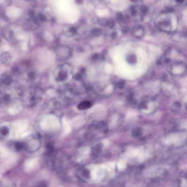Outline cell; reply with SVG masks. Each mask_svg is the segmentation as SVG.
<instances>
[{"label": "cell", "mask_w": 187, "mask_h": 187, "mask_svg": "<svg viewBox=\"0 0 187 187\" xmlns=\"http://www.w3.org/2000/svg\"><path fill=\"white\" fill-rule=\"evenodd\" d=\"M68 76V72L64 69L60 70L58 73L56 80L58 81H63L65 80Z\"/></svg>", "instance_id": "6da1fadb"}, {"label": "cell", "mask_w": 187, "mask_h": 187, "mask_svg": "<svg viewBox=\"0 0 187 187\" xmlns=\"http://www.w3.org/2000/svg\"><path fill=\"white\" fill-rule=\"evenodd\" d=\"M92 103L89 101H84L80 103L77 106V108L79 110H83L88 109L91 107Z\"/></svg>", "instance_id": "7a4b0ae2"}, {"label": "cell", "mask_w": 187, "mask_h": 187, "mask_svg": "<svg viewBox=\"0 0 187 187\" xmlns=\"http://www.w3.org/2000/svg\"><path fill=\"white\" fill-rule=\"evenodd\" d=\"M127 60L129 63L131 64H135L136 62V57L135 55L131 54L127 56Z\"/></svg>", "instance_id": "3957f363"}, {"label": "cell", "mask_w": 187, "mask_h": 187, "mask_svg": "<svg viewBox=\"0 0 187 187\" xmlns=\"http://www.w3.org/2000/svg\"><path fill=\"white\" fill-rule=\"evenodd\" d=\"M142 134V130L139 127L134 129L132 131V134L134 137H138L140 136Z\"/></svg>", "instance_id": "277c9868"}, {"label": "cell", "mask_w": 187, "mask_h": 187, "mask_svg": "<svg viewBox=\"0 0 187 187\" xmlns=\"http://www.w3.org/2000/svg\"><path fill=\"white\" fill-rule=\"evenodd\" d=\"M3 82L7 85H9L11 83L12 81V78L10 76H7L3 80Z\"/></svg>", "instance_id": "5b68a950"}, {"label": "cell", "mask_w": 187, "mask_h": 187, "mask_svg": "<svg viewBox=\"0 0 187 187\" xmlns=\"http://www.w3.org/2000/svg\"><path fill=\"white\" fill-rule=\"evenodd\" d=\"M15 148L17 151H19L21 150L23 147V144L22 143L17 142L14 145Z\"/></svg>", "instance_id": "8992f818"}, {"label": "cell", "mask_w": 187, "mask_h": 187, "mask_svg": "<svg viewBox=\"0 0 187 187\" xmlns=\"http://www.w3.org/2000/svg\"><path fill=\"white\" fill-rule=\"evenodd\" d=\"M92 33L95 36H99L101 34L102 30L100 29H95L92 31Z\"/></svg>", "instance_id": "52a82bcc"}, {"label": "cell", "mask_w": 187, "mask_h": 187, "mask_svg": "<svg viewBox=\"0 0 187 187\" xmlns=\"http://www.w3.org/2000/svg\"><path fill=\"white\" fill-rule=\"evenodd\" d=\"M1 134L4 136L7 135L9 133V130L7 127H3L1 130Z\"/></svg>", "instance_id": "ba28073f"}, {"label": "cell", "mask_w": 187, "mask_h": 187, "mask_svg": "<svg viewBox=\"0 0 187 187\" xmlns=\"http://www.w3.org/2000/svg\"><path fill=\"white\" fill-rule=\"evenodd\" d=\"M117 86L118 88L120 89H122L124 87V82L123 80H121L118 83Z\"/></svg>", "instance_id": "9c48e42d"}, {"label": "cell", "mask_w": 187, "mask_h": 187, "mask_svg": "<svg viewBox=\"0 0 187 187\" xmlns=\"http://www.w3.org/2000/svg\"><path fill=\"white\" fill-rule=\"evenodd\" d=\"M183 71L182 69L181 68H180V67H176L173 70V72L175 73H181Z\"/></svg>", "instance_id": "30bf717a"}, {"label": "cell", "mask_w": 187, "mask_h": 187, "mask_svg": "<svg viewBox=\"0 0 187 187\" xmlns=\"http://www.w3.org/2000/svg\"><path fill=\"white\" fill-rule=\"evenodd\" d=\"M12 72L14 74L18 75V74H19V72H20V70L18 67L14 66L12 68Z\"/></svg>", "instance_id": "8fae6325"}, {"label": "cell", "mask_w": 187, "mask_h": 187, "mask_svg": "<svg viewBox=\"0 0 187 187\" xmlns=\"http://www.w3.org/2000/svg\"><path fill=\"white\" fill-rule=\"evenodd\" d=\"M93 58V59L94 60L96 61V60H97L99 58V55L98 54H95L93 56V58Z\"/></svg>", "instance_id": "7c38bea8"}, {"label": "cell", "mask_w": 187, "mask_h": 187, "mask_svg": "<svg viewBox=\"0 0 187 187\" xmlns=\"http://www.w3.org/2000/svg\"><path fill=\"white\" fill-rule=\"evenodd\" d=\"M29 77L30 78H31L32 79H33L34 77V74L33 73L31 72L29 74Z\"/></svg>", "instance_id": "4fadbf2b"}, {"label": "cell", "mask_w": 187, "mask_h": 187, "mask_svg": "<svg viewBox=\"0 0 187 187\" xmlns=\"http://www.w3.org/2000/svg\"><path fill=\"white\" fill-rule=\"evenodd\" d=\"M83 173L84 176H87V177L89 176V172L87 171L84 170V171Z\"/></svg>", "instance_id": "5bb4252c"}, {"label": "cell", "mask_w": 187, "mask_h": 187, "mask_svg": "<svg viewBox=\"0 0 187 187\" xmlns=\"http://www.w3.org/2000/svg\"><path fill=\"white\" fill-rule=\"evenodd\" d=\"M117 36V33L116 32L113 33L112 34V38H113V39H115L116 37Z\"/></svg>", "instance_id": "9a60e30c"}, {"label": "cell", "mask_w": 187, "mask_h": 187, "mask_svg": "<svg viewBox=\"0 0 187 187\" xmlns=\"http://www.w3.org/2000/svg\"><path fill=\"white\" fill-rule=\"evenodd\" d=\"M76 78L77 80H79L81 78V76L80 74H77L76 76Z\"/></svg>", "instance_id": "2e32d148"}, {"label": "cell", "mask_w": 187, "mask_h": 187, "mask_svg": "<svg viewBox=\"0 0 187 187\" xmlns=\"http://www.w3.org/2000/svg\"><path fill=\"white\" fill-rule=\"evenodd\" d=\"M175 0L176 2H177L178 3H182L184 1V0Z\"/></svg>", "instance_id": "e0dca14e"}, {"label": "cell", "mask_w": 187, "mask_h": 187, "mask_svg": "<svg viewBox=\"0 0 187 187\" xmlns=\"http://www.w3.org/2000/svg\"><path fill=\"white\" fill-rule=\"evenodd\" d=\"M186 101H187V97L186 98Z\"/></svg>", "instance_id": "ac0fdd59"}]
</instances>
